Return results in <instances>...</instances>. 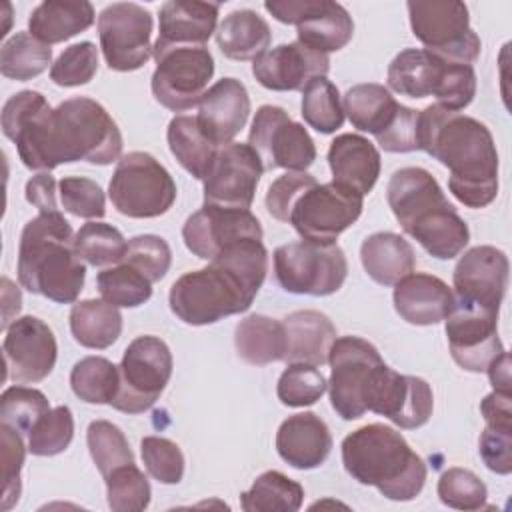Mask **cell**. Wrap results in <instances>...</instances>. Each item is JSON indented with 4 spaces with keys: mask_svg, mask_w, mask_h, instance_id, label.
Masks as SVG:
<instances>
[{
    "mask_svg": "<svg viewBox=\"0 0 512 512\" xmlns=\"http://www.w3.org/2000/svg\"><path fill=\"white\" fill-rule=\"evenodd\" d=\"M0 444H2V480H4L0 508L8 512L20 500V492H22L20 472H22L24 456L28 448L24 446L22 434L6 424H0Z\"/></svg>",
    "mask_w": 512,
    "mask_h": 512,
    "instance_id": "11a10c76",
    "label": "cell"
},
{
    "mask_svg": "<svg viewBox=\"0 0 512 512\" xmlns=\"http://www.w3.org/2000/svg\"><path fill=\"white\" fill-rule=\"evenodd\" d=\"M438 498L456 510H480L486 506V484L466 468H448L438 480Z\"/></svg>",
    "mask_w": 512,
    "mask_h": 512,
    "instance_id": "681fc988",
    "label": "cell"
},
{
    "mask_svg": "<svg viewBox=\"0 0 512 512\" xmlns=\"http://www.w3.org/2000/svg\"><path fill=\"white\" fill-rule=\"evenodd\" d=\"M140 452L148 474L160 484H178L184 476V454L180 446L162 436H146Z\"/></svg>",
    "mask_w": 512,
    "mask_h": 512,
    "instance_id": "db71d44e",
    "label": "cell"
},
{
    "mask_svg": "<svg viewBox=\"0 0 512 512\" xmlns=\"http://www.w3.org/2000/svg\"><path fill=\"white\" fill-rule=\"evenodd\" d=\"M446 336L454 362L468 372H486L504 352L498 338V312L454 300L446 316Z\"/></svg>",
    "mask_w": 512,
    "mask_h": 512,
    "instance_id": "ffe728a7",
    "label": "cell"
},
{
    "mask_svg": "<svg viewBox=\"0 0 512 512\" xmlns=\"http://www.w3.org/2000/svg\"><path fill=\"white\" fill-rule=\"evenodd\" d=\"M248 144L258 154L264 172L276 168L306 172L316 160V146L308 130L294 122L284 108L272 104H264L256 110Z\"/></svg>",
    "mask_w": 512,
    "mask_h": 512,
    "instance_id": "9a60e30c",
    "label": "cell"
},
{
    "mask_svg": "<svg viewBox=\"0 0 512 512\" xmlns=\"http://www.w3.org/2000/svg\"><path fill=\"white\" fill-rule=\"evenodd\" d=\"M264 8L282 24H294L298 42L322 54L342 50L354 34L348 10L332 0H268Z\"/></svg>",
    "mask_w": 512,
    "mask_h": 512,
    "instance_id": "e0dca14e",
    "label": "cell"
},
{
    "mask_svg": "<svg viewBox=\"0 0 512 512\" xmlns=\"http://www.w3.org/2000/svg\"><path fill=\"white\" fill-rule=\"evenodd\" d=\"M364 196L340 182L314 184L294 202L288 222L298 236L316 244H336V238L362 214Z\"/></svg>",
    "mask_w": 512,
    "mask_h": 512,
    "instance_id": "7c38bea8",
    "label": "cell"
},
{
    "mask_svg": "<svg viewBox=\"0 0 512 512\" xmlns=\"http://www.w3.org/2000/svg\"><path fill=\"white\" fill-rule=\"evenodd\" d=\"M70 332L80 346L104 350L120 338L122 314L106 300H80L70 310Z\"/></svg>",
    "mask_w": 512,
    "mask_h": 512,
    "instance_id": "d590c367",
    "label": "cell"
},
{
    "mask_svg": "<svg viewBox=\"0 0 512 512\" xmlns=\"http://www.w3.org/2000/svg\"><path fill=\"white\" fill-rule=\"evenodd\" d=\"M412 34L430 54L458 64L480 56V38L470 28L468 6L460 0H410L406 2Z\"/></svg>",
    "mask_w": 512,
    "mask_h": 512,
    "instance_id": "9c48e42d",
    "label": "cell"
},
{
    "mask_svg": "<svg viewBox=\"0 0 512 512\" xmlns=\"http://www.w3.org/2000/svg\"><path fill=\"white\" fill-rule=\"evenodd\" d=\"M94 24V8L90 2H64V0H46L40 2L30 18L28 30L34 38L44 44L64 42Z\"/></svg>",
    "mask_w": 512,
    "mask_h": 512,
    "instance_id": "d6a6232c",
    "label": "cell"
},
{
    "mask_svg": "<svg viewBox=\"0 0 512 512\" xmlns=\"http://www.w3.org/2000/svg\"><path fill=\"white\" fill-rule=\"evenodd\" d=\"M342 464L364 486L388 500L416 498L426 482V464L406 438L384 424H366L342 440Z\"/></svg>",
    "mask_w": 512,
    "mask_h": 512,
    "instance_id": "8992f818",
    "label": "cell"
},
{
    "mask_svg": "<svg viewBox=\"0 0 512 512\" xmlns=\"http://www.w3.org/2000/svg\"><path fill=\"white\" fill-rule=\"evenodd\" d=\"M342 106L344 114L356 130L368 132L378 140L392 128L404 104L396 102L390 90L382 84L368 82L352 86L344 94Z\"/></svg>",
    "mask_w": 512,
    "mask_h": 512,
    "instance_id": "4dcf8cb0",
    "label": "cell"
},
{
    "mask_svg": "<svg viewBox=\"0 0 512 512\" xmlns=\"http://www.w3.org/2000/svg\"><path fill=\"white\" fill-rule=\"evenodd\" d=\"M50 410L48 398L28 386H10L0 396V424H6L20 432L30 434L34 424Z\"/></svg>",
    "mask_w": 512,
    "mask_h": 512,
    "instance_id": "bcb514c9",
    "label": "cell"
},
{
    "mask_svg": "<svg viewBox=\"0 0 512 512\" xmlns=\"http://www.w3.org/2000/svg\"><path fill=\"white\" fill-rule=\"evenodd\" d=\"M302 118L320 134H332L344 124V106L338 88L326 78L310 80L302 90Z\"/></svg>",
    "mask_w": 512,
    "mask_h": 512,
    "instance_id": "60d3db41",
    "label": "cell"
},
{
    "mask_svg": "<svg viewBox=\"0 0 512 512\" xmlns=\"http://www.w3.org/2000/svg\"><path fill=\"white\" fill-rule=\"evenodd\" d=\"M2 300H4V320H2V328L6 330L10 326L12 316H16L20 312V306H22V296H20V290L4 276L2 278Z\"/></svg>",
    "mask_w": 512,
    "mask_h": 512,
    "instance_id": "6125c7cd",
    "label": "cell"
},
{
    "mask_svg": "<svg viewBox=\"0 0 512 512\" xmlns=\"http://www.w3.org/2000/svg\"><path fill=\"white\" fill-rule=\"evenodd\" d=\"M74 438V418L68 406L50 408L28 434V452L34 456H56Z\"/></svg>",
    "mask_w": 512,
    "mask_h": 512,
    "instance_id": "c3c4849f",
    "label": "cell"
},
{
    "mask_svg": "<svg viewBox=\"0 0 512 512\" xmlns=\"http://www.w3.org/2000/svg\"><path fill=\"white\" fill-rule=\"evenodd\" d=\"M156 70L150 80L152 96L172 112L198 106L214 76V58L206 46H176L152 54Z\"/></svg>",
    "mask_w": 512,
    "mask_h": 512,
    "instance_id": "5bb4252c",
    "label": "cell"
},
{
    "mask_svg": "<svg viewBox=\"0 0 512 512\" xmlns=\"http://www.w3.org/2000/svg\"><path fill=\"white\" fill-rule=\"evenodd\" d=\"M386 200L402 230L430 256L452 260L466 248L470 240L468 224L428 170L420 166L396 170L388 182Z\"/></svg>",
    "mask_w": 512,
    "mask_h": 512,
    "instance_id": "277c9868",
    "label": "cell"
},
{
    "mask_svg": "<svg viewBox=\"0 0 512 512\" xmlns=\"http://www.w3.org/2000/svg\"><path fill=\"white\" fill-rule=\"evenodd\" d=\"M96 286L102 300L118 308H136L152 296V282L124 262L98 272Z\"/></svg>",
    "mask_w": 512,
    "mask_h": 512,
    "instance_id": "7bdbcfd3",
    "label": "cell"
},
{
    "mask_svg": "<svg viewBox=\"0 0 512 512\" xmlns=\"http://www.w3.org/2000/svg\"><path fill=\"white\" fill-rule=\"evenodd\" d=\"M394 308L402 320L414 326H432L452 312L454 292L444 280L424 272H412L394 284Z\"/></svg>",
    "mask_w": 512,
    "mask_h": 512,
    "instance_id": "4316f807",
    "label": "cell"
},
{
    "mask_svg": "<svg viewBox=\"0 0 512 512\" xmlns=\"http://www.w3.org/2000/svg\"><path fill=\"white\" fill-rule=\"evenodd\" d=\"M508 256L496 246H474L454 266V300L500 312L508 286Z\"/></svg>",
    "mask_w": 512,
    "mask_h": 512,
    "instance_id": "603a6c76",
    "label": "cell"
},
{
    "mask_svg": "<svg viewBox=\"0 0 512 512\" xmlns=\"http://www.w3.org/2000/svg\"><path fill=\"white\" fill-rule=\"evenodd\" d=\"M86 442L102 478H106L114 468L134 462V454L124 432L108 420L90 422L86 430Z\"/></svg>",
    "mask_w": 512,
    "mask_h": 512,
    "instance_id": "f6af8a7d",
    "label": "cell"
},
{
    "mask_svg": "<svg viewBox=\"0 0 512 512\" xmlns=\"http://www.w3.org/2000/svg\"><path fill=\"white\" fill-rule=\"evenodd\" d=\"M122 262L136 268L154 284L166 276L172 264V250L162 236L140 234L128 240Z\"/></svg>",
    "mask_w": 512,
    "mask_h": 512,
    "instance_id": "f907efd6",
    "label": "cell"
},
{
    "mask_svg": "<svg viewBox=\"0 0 512 512\" xmlns=\"http://www.w3.org/2000/svg\"><path fill=\"white\" fill-rule=\"evenodd\" d=\"M2 352L6 362L4 380L30 384L44 380L52 372L58 346L46 322L36 316H22L6 328Z\"/></svg>",
    "mask_w": 512,
    "mask_h": 512,
    "instance_id": "44dd1931",
    "label": "cell"
},
{
    "mask_svg": "<svg viewBox=\"0 0 512 512\" xmlns=\"http://www.w3.org/2000/svg\"><path fill=\"white\" fill-rule=\"evenodd\" d=\"M26 200L38 208V212H56V180L48 172H40L26 182Z\"/></svg>",
    "mask_w": 512,
    "mask_h": 512,
    "instance_id": "680465c9",
    "label": "cell"
},
{
    "mask_svg": "<svg viewBox=\"0 0 512 512\" xmlns=\"http://www.w3.org/2000/svg\"><path fill=\"white\" fill-rule=\"evenodd\" d=\"M480 456L496 474L512 472V426H486L478 440Z\"/></svg>",
    "mask_w": 512,
    "mask_h": 512,
    "instance_id": "6f0895ef",
    "label": "cell"
},
{
    "mask_svg": "<svg viewBox=\"0 0 512 512\" xmlns=\"http://www.w3.org/2000/svg\"><path fill=\"white\" fill-rule=\"evenodd\" d=\"M108 506L114 512H140L150 504V482L144 472L134 464H122L114 468L106 478Z\"/></svg>",
    "mask_w": 512,
    "mask_h": 512,
    "instance_id": "ee69618b",
    "label": "cell"
},
{
    "mask_svg": "<svg viewBox=\"0 0 512 512\" xmlns=\"http://www.w3.org/2000/svg\"><path fill=\"white\" fill-rule=\"evenodd\" d=\"M264 168L250 144L230 142L218 148L202 178L204 204L248 210Z\"/></svg>",
    "mask_w": 512,
    "mask_h": 512,
    "instance_id": "ac0fdd59",
    "label": "cell"
},
{
    "mask_svg": "<svg viewBox=\"0 0 512 512\" xmlns=\"http://www.w3.org/2000/svg\"><path fill=\"white\" fill-rule=\"evenodd\" d=\"M220 4L200 0H168L160 6V32L154 52L176 46H206L216 32Z\"/></svg>",
    "mask_w": 512,
    "mask_h": 512,
    "instance_id": "484cf974",
    "label": "cell"
},
{
    "mask_svg": "<svg viewBox=\"0 0 512 512\" xmlns=\"http://www.w3.org/2000/svg\"><path fill=\"white\" fill-rule=\"evenodd\" d=\"M250 116V96L236 78H222L212 84L198 102L196 122L202 134L218 148L230 144L246 126Z\"/></svg>",
    "mask_w": 512,
    "mask_h": 512,
    "instance_id": "d4e9b609",
    "label": "cell"
},
{
    "mask_svg": "<svg viewBox=\"0 0 512 512\" xmlns=\"http://www.w3.org/2000/svg\"><path fill=\"white\" fill-rule=\"evenodd\" d=\"M314 184H316V178L308 172H286L278 176L268 186V192L264 198L268 214L280 222H288L290 210L298 200V196Z\"/></svg>",
    "mask_w": 512,
    "mask_h": 512,
    "instance_id": "9f6ffc18",
    "label": "cell"
},
{
    "mask_svg": "<svg viewBox=\"0 0 512 512\" xmlns=\"http://www.w3.org/2000/svg\"><path fill=\"white\" fill-rule=\"evenodd\" d=\"M50 64L52 48L34 38L30 32H16L2 44L0 72L10 80H32L44 70H48Z\"/></svg>",
    "mask_w": 512,
    "mask_h": 512,
    "instance_id": "f35d334b",
    "label": "cell"
},
{
    "mask_svg": "<svg viewBox=\"0 0 512 512\" xmlns=\"http://www.w3.org/2000/svg\"><path fill=\"white\" fill-rule=\"evenodd\" d=\"M2 132L18 148L30 170L50 172L68 162L98 166L122 158V134L106 108L86 96H74L50 108L36 90H22L2 106Z\"/></svg>",
    "mask_w": 512,
    "mask_h": 512,
    "instance_id": "6da1fadb",
    "label": "cell"
},
{
    "mask_svg": "<svg viewBox=\"0 0 512 512\" xmlns=\"http://www.w3.org/2000/svg\"><path fill=\"white\" fill-rule=\"evenodd\" d=\"M490 384L496 392L510 394V356L504 350L498 358L492 360V364L486 368Z\"/></svg>",
    "mask_w": 512,
    "mask_h": 512,
    "instance_id": "94428289",
    "label": "cell"
},
{
    "mask_svg": "<svg viewBox=\"0 0 512 512\" xmlns=\"http://www.w3.org/2000/svg\"><path fill=\"white\" fill-rule=\"evenodd\" d=\"M118 384V366L102 356H86L70 372L72 392L88 404H110L118 392Z\"/></svg>",
    "mask_w": 512,
    "mask_h": 512,
    "instance_id": "ab89813d",
    "label": "cell"
},
{
    "mask_svg": "<svg viewBox=\"0 0 512 512\" xmlns=\"http://www.w3.org/2000/svg\"><path fill=\"white\" fill-rule=\"evenodd\" d=\"M328 70V54L312 50L298 40L266 50L252 60V74L258 84L276 92L304 90L310 80L326 76Z\"/></svg>",
    "mask_w": 512,
    "mask_h": 512,
    "instance_id": "cb8c5ba5",
    "label": "cell"
},
{
    "mask_svg": "<svg viewBox=\"0 0 512 512\" xmlns=\"http://www.w3.org/2000/svg\"><path fill=\"white\" fill-rule=\"evenodd\" d=\"M272 258L276 280L290 294L330 296L348 276L346 254L338 244L288 242L278 246Z\"/></svg>",
    "mask_w": 512,
    "mask_h": 512,
    "instance_id": "30bf717a",
    "label": "cell"
},
{
    "mask_svg": "<svg viewBox=\"0 0 512 512\" xmlns=\"http://www.w3.org/2000/svg\"><path fill=\"white\" fill-rule=\"evenodd\" d=\"M360 260L366 274L382 286L398 284L416 266L410 242L394 232L370 234L360 246Z\"/></svg>",
    "mask_w": 512,
    "mask_h": 512,
    "instance_id": "1f68e13d",
    "label": "cell"
},
{
    "mask_svg": "<svg viewBox=\"0 0 512 512\" xmlns=\"http://www.w3.org/2000/svg\"><path fill=\"white\" fill-rule=\"evenodd\" d=\"M432 408V388L424 378L400 374L386 362L378 368L366 396V410L386 416L398 428L414 430L430 420Z\"/></svg>",
    "mask_w": 512,
    "mask_h": 512,
    "instance_id": "d6986e66",
    "label": "cell"
},
{
    "mask_svg": "<svg viewBox=\"0 0 512 512\" xmlns=\"http://www.w3.org/2000/svg\"><path fill=\"white\" fill-rule=\"evenodd\" d=\"M328 166L332 180L366 196L380 176V152L360 134H340L330 142Z\"/></svg>",
    "mask_w": 512,
    "mask_h": 512,
    "instance_id": "f1b7e54d",
    "label": "cell"
},
{
    "mask_svg": "<svg viewBox=\"0 0 512 512\" xmlns=\"http://www.w3.org/2000/svg\"><path fill=\"white\" fill-rule=\"evenodd\" d=\"M74 246L82 262L90 266H114L120 264L128 242L118 228L106 222H86L74 236Z\"/></svg>",
    "mask_w": 512,
    "mask_h": 512,
    "instance_id": "b9f144b4",
    "label": "cell"
},
{
    "mask_svg": "<svg viewBox=\"0 0 512 512\" xmlns=\"http://www.w3.org/2000/svg\"><path fill=\"white\" fill-rule=\"evenodd\" d=\"M268 272V250L262 240L230 244L208 266L182 274L170 288V310L190 326L214 324L246 312Z\"/></svg>",
    "mask_w": 512,
    "mask_h": 512,
    "instance_id": "7a4b0ae2",
    "label": "cell"
},
{
    "mask_svg": "<svg viewBox=\"0 0 512 512\" xmlns=\"http://www.w3.org/2000/svg\"><path fill=\"white\" fill-rule=\"evenodd\" d=\"M286 330V356L284 362H304L322 366L328 362L330 348L336 340L332 320L318 310H296L284 320Z\"/></svg>",
    "mask_w": 512,
    "mask_h": 512,
    "instance_id": "f546056e",
    "label": "cell"
},
{
    "mask_svg": "<svg viewBox=\"0 0 512 512\" xmlns=\"http://www.w3.org/2000/svg\"><path fill=\"white\" fill-rule=\"evenodd\" d=\"M60 202L66 212L78 218L96 220L106 214L104 190L98 182L84 176H64L58 182Z\"/></svg>",
    "mask_w": 512,
    "mask_h": 512,
    "instance_id": "f5cc1de1",
    "label": "cell"
},
{
    "mask_svg": "<svg viewBox=\"0 0 512 512\" xmlns=\"http://www.w3.org/2000/svg\"><path fill=\"white\" fill-rule=\"evenodd\" d=\"M330 404L342 420H358L366 410V394L384 364L374 344L360 336H340L330 354Z\"/></svg>",
    "mask_w": 512,
    "mask_h": 512,
    "instance_id": "4fadbf2b",
    "label": "cell"
},
{
    "mask_svg": "<svg viewBox=\"0 0 512 512\" xmlns=\"http://www.w3.org/2000/svg\"><path fill=\"white\" fill-rule=\"evenodd\" d=\"M98 72V48L92 42L68 46L50 68V80L64 88L88 84Z\"/></svg>",
    "mask_w": 512,
    "mask_h": 512,
    "instance_id": "816d5d0a",
    "label": "cell"
},
{
    "mask_svg": "<svg viewBox=\"0 0 512 512\" xmlns=\"http://www.w3.org/2000/svg\"><path fill=\"white\" fill-rule=\"evenodd\" d=\"M166 138L170 152L178 160V164L196 180H202L218 152V146H214L202 134L196 116H174L168 124Z\"/></svg>",
    "mask_w": 512,
    "mask_h": 512,
    "instance_id": "8d00e7d4",
    "label": "cell"
},
{
    "mask_svg": "<svg viewBox=\"0 0 512 512\" xmlns=\"http://www.w3.org/2000/svg\"><path fill=\"white\" fill-rule=\"evenodd\" d=\"M418 146L450 170L448 188L468 208H484L498 194V152L476 118L430 104L420 110Z\"/></svg>",
    "mask_w": 512,
    "mask_h": 512,
    "instance_id": "3957f363",
    "label": "cell"
},
{
    "mask_svg": "<svg viewBox=\"0 0 512 512\" xmlns=\"http://www.w3.org/2000/svg\"><path fill=\"white\" fill-rule=\"evenodd\" d=\"M480 412L486 426H512V396L494 390L480 402Z\"/></svg>",
    "mask_w": 512,
    "mask_h": 512,
    "instance_id": "91938a15",
    "label": "cell"
},
{
    "mask_svg": "<svg viewBox=\"0 0 512 512\" xmlns=\"http://www.w3.org/2000/svg\"><path fill=\"white\" fill-rule=\"evenodd\" d=\"M172 352L158 336L134 338L118 366L120 384L112 408L124 414H142L154 406L172 376Z\"/></svg>",
    "mask_w": 512,
    "mask_h": 512,
    "instance_id": "8fae6325",
    "label": "cell"
},
{
    "mask_svg": "<svg viewBox=\"0 0 512 512\" xmlns=\"http://www.w3.org/2000/svg\"><path fill=\"white\" fill-rule=\"evenodd\" d=\"M182 238L194 256L210 262L234 242L262 240V226L250 210L204 204L186 218Z\"/></svg>",
    "mask_w": 512,
    "mask_h": 512,
    "instance_id": "7402d4cb",
    "label": "cell"
},
{
    "mask_svg": "<svg viewBox=\"0 0 512 512\" xmlns=\"http://www.w3.org/2000/svg\"><path fill=\"white\" fill-rule=\"evenodd\" d=\"M278 456L296 470H312L326 462L332 450V434L314 412L288 416L276 432Z\"/></svg>",
    "mask_w": 512,
    "mask_h": 512,
    "instance_id": "83f0119b",
    "label": "cell"
},
{
    "mask_svg": "<svg viewBox=\"0 0 512 512\" xmlns=\"http://www.w3.org/2000/svg\"><path fill=\"white\" fill-rule=\"evenodd\" d=\"M70 222L56 212H38L28 220L18 244V280L22 288L58 304H72L86 280Z\"/></svg>",
    "mask_w": 512,
    "mask_h": 512,
    "instance_id": "5b68a950",
    "label": "cell"
},
{
    "mask_svg": "<svg viewBox=\"0 0 512 512\" xmlns=\"http://www.w3.org/2000/svg\"><path fill=\"white\" fill-rule=\"evenodd\" d=\"M176 182L170 172L148 152L124 154L108 184L112 206L128 218H156L166 214L176 200Z\"/></svg>",
    "mask_w": 512,
    "mask_h": 512,
    "instance_id": "ba28073f",
    "label": "cell"
},
{
    "mask_svg": "<svg viewBox=\"0 0 512 512\" xmlns=\"http://www.w3.org/2000/svg\"><path fill=\"white\" fill-rule=\"evenodd\" d=\"M388 88L408 96H434L448 110L466 108L476 94V72L470 64L442 60L424 48H406L388 66Z\"/></svg>",
    "mask_w": 512,
    "mask_h": 512,
    "instance_id": "52a82bcc",
    "label": "cell"
},
{
    "mask_svg": "<svg viewBox=\"0 0 512 512\" xmlns=\"http://www.w3.org/2000/svg\"><path fill=\"white\" fill-rule=\"evenodd\" d=\"M272 42L268 22L254 10L242 8L230 12L216 30V44L230 60H256Z\"/></svg>",
    "mask_w": 512,
    "mask_h": 512,
    "instance_id": "836d02e7",
    "label": "cell"
},
{
    "mask_svg": "<svg viewBox=\"0 0 512 512\" xmlns=\"http://www.w3.org/2000/svg\"><path fill=\"white\" fill-rule=\"evenodd\" d=\"M152 14L134 2H114L98 14V38L110 70L132 72L152 56Z\"/></svg>",
    "mask_w": 512,
    "mask_h": 512,
    "instance_id": "2e32d148",
    "label": "cell"
},
{
    "mask_svg": "<svg viewBox=\"0 0 512 512\" xmlns=\"http://www.w3.org/2000/svg\"><path fill=\"white\" fill-rule=\"evenodd\" d=\"M326 388L328 382L316 366L294 362L288 364V368L280 374L276 394L284 406L304 408L316 404L326 392Z\"/></svg>",
    "mask_w": 512,
    "mask_h": 512,
    "instance_id": "7dc6e473",
    "label": "cell"
},
{
    "mask_svg": "<svg viewBox=\"0 0 512 512\" xmlns=\"http://www.w3.org/2000/svg\"><path fill=\"white\" fill-rule=\"evenodd\" d=\"M304 500V488L278 470L260 474L252 488L240 494L246 512H296Z\"/></svg>",
    "mask_w": 512,
    "mask_h": 512,
    "instance_id": "74e56055",
    "label": "cell"
},
{
    "mask_svg": "<svg viewBox=\"0 0 512 512\" xmlns=\"http://www.w3.org/2000/svg\"><path fill=\"white\" fill-rule=\"evenodd\" d=\"M234 346L238 356L254 366L284 360L286 356V330L284 324L264 316L250 314L236 324Z\"/></svg>",
    "mask_w": 512,
    "mask_h": 512,
    "instance_id": "e575fe53",
    "label": "cell"
}]
</instances>
